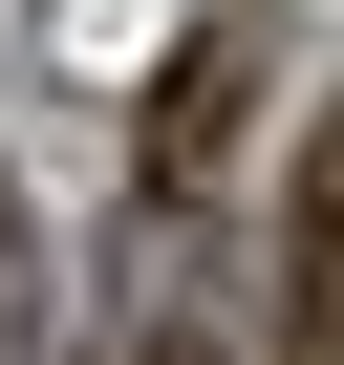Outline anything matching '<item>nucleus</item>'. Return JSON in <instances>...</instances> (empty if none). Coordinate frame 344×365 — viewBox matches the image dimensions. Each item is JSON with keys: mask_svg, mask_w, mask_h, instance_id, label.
I'll return each mask as SVG.
<instances>
[{"mask_svg": "<svg viewBox=\"0 0 344 365\" xmlns=\"http://www.w3.org/2000/svg\"><path fill=\"white\" fill-rule=\"evenodd\" d=\"M237 86H258V43H194V65H172V108H151V194H194V172H216Z\"/></svg>", "mask_w": 344, "mask_h": 365, "instance_id": "f03ea898", "label": "nucleus"}, {"mask_svg": "<svg viewBox=\"0 0 344 365\" xmlns=\"http://www.w3.org/2000/svg\"><path fill=\"white\" fill-rule=\"evenodd\" d=\"M280 365H344V150H301V215H280Z\"/></svg>", "mask_w": 344, "mask_h": 365, "instance_id": "f257e3e1", "label": "nucleus"}, {"mask_svg": "<svg viewBox=\"0 0 344 365\" xmlns=\"http://www.w3.org/2000/svg\"><path fill=\"white\" fill-rule=\"evenodd\" d=\"M129 365H194V344H129Z\"/></svg>", "mask_w": 344, "mask_h": 365, "instance_id": "7ed1b4c3", "label": "nucleus"}]
</instances>
